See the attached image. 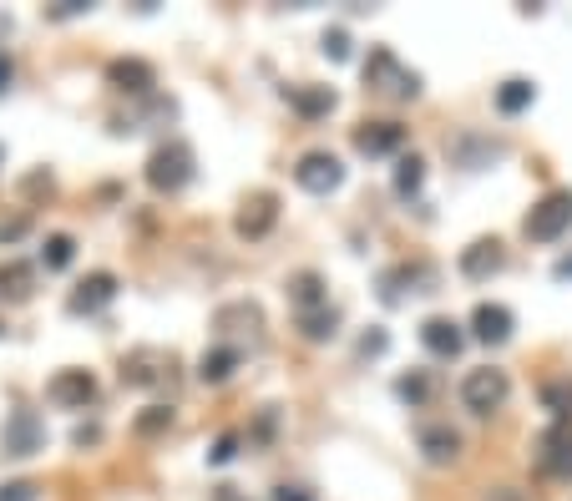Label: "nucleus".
Returning <instances> with one entry per match:
<instances>
[{
  "label": "nucleus",
  "instance_id": "f257e3e1",
  "mask_svg": "<svg viewBox=\"0 0 572 501\" xmlns=\"http://www.w3.org/2000/svg\"><path fill=\"white\" fill-rule=\"evenodd\" d=\"M193 173H198V157H193V147L183 137H168L147 157V188L152 193H183L193 183Z\"/></svg>",
  "mask_w": 572,
  "mask_h": 501
},
{
  "label": "nucleus",
  "instance_id": "f03ea898",
  "mask_svg": "<svg viewBox=\"0 0 572 501\" xmlns=\"http://www.w3.org/2000/svg\"><path fill=\"white\" fill-rule=\"evenodd\" d=\"M365 87H370L375 97H390V102H411V97H421V76H416L411 66H400L395 51L375 46V51L365 56Z\"/></svg>",
  "mask_w": 572,
  "mask_h": 501
},
{
  "label": "nucleus",
  "instance_id": "7ed1b4c3",
  "mask_svg": "<svg viewBox=\"0 0 572 501\" xmlns=\"http://www.w3.org/2000/svg\"><path fill=\"white\" fill-rule=\"evenodd\" d=\"M507 395H512V380H507V370H497V365L466 370V380H461V405H466L471 415H492V410H502Z\"/></svg>",
  "mask_w": 572,
  "mask_h": 501
},
{
  "label": "nucleus",
  "instance_id": "20e7f679",
  "mask_svg": "<svg viewBox=\"0 0 572 501\" xmlns=\"http://www.w3.org/2000/svg\"><path fill=\"white\" fill-rule=\"evenodd\" d=\"M567 228H572V193H567V188L547 193V198L527 213V223H522V233H527L532 243H557Z\"/></svg>",
  "mask_w": 572,
  "mask_h": 501
},
{
  "label": "nucleus",
  "instance_id": "39448f33",
  "mask_svg": "<svg viewBox=\"0 0 572 501\" xmlns=\"http://www.w3.org/2000/svg\"><path fill=\"white\" fill-rule=\"evenodd\" d=\"M213 329H218V340H249V345H259L264 309L254 299H228V304L213 309Z\"/></svg>",
  "mask_w": 572,
  "mask_h": 501
},
{
  "label": "nucleus",
  "instance_id": "423d86ee",
  "mask_svg": "<svg viewBox=\"0 0 572 501\" xmlns=\"http://www.w3.org/2000/svg\"><path fill=\"white\" fill-rule=\"evenodd\" d=\"M294 183H299L304 193L324 198V193H335V188L345 183V162H340L335 152H304V157L294 162Z\"/></svg>",
  "mask_w": 572,
  "mask_h": 501
},
{
  "label": "nucleus",
  "instance_id": "0eeeda50",
  "mask_svg": "<svg viewBox=\"0 0 572 501\" xmlns=\"http://www.w3.org/2000/svg\"><path fill=\"white\" fill-rule=\"evenodd\" d=\"M41 446H46V421L36 410H11L6 426H0V451L21 461V456H36Z\"/></svg>",
  "mask_w": 572,
  "mask_h": 501
},
{
  "label": "nucleus",
  "instance_id": "6e6552de",
  "mask_svg": "<svg viewBox=\"0 0 572 501\" xmlns=\"http://www.w3.org/2000/svg\"><path fill=\"white\" fill-rule=\"evenodd\" d=\"M537 471L552 481H572V426L557 421L537 436Z\"/></svg>",
  "mask_w": 572,
  "mask_h": 501
},
{
  "label": "nucleus",
  "instance_id": "1a4fd4ad",
  "mask_svg": "<svg viewBox=\"0 0 572 501\" xmlns=\"http://www.w3.org/2000/svg\"><path fill=\"white\" fill-rule=\"evenodd\" d=\"M46 400L61 410H87L97 400V375L92 370H56L46 380Z\"/></svg>",
  "mask_w": 572,
  "mask_h": 501
},
{
  "label": "nucleus",
  "instance_id": "9d476101",
  "mask_svg": "<svg viewBox=\"0 0 572 501\" xmlns=\"http://www.w3.org/2000/svg\"><path fill=\"white\" fill-rule=\"evenodd\" d=\"M173 375V355L157 350V345H142L122 360V385H137V390H152Z\"/></svg>",
  "mask_w": 572,
  "mask_h": 501
},
{
  "label": "nucleus",
  "instance_id": "9b49d317",
  "mask_svg": "<svg viewBox=\"0 0 572 501\" xmlns=\"http://www.w3.org/2000/svg\"><path fill=\"white\" fill-rule=\"evenodd\" d=\"M117 299V274H107V269H97V274H87L71 294H66V314H102L107 304Z\"/></svg>",
  "mask_w": 572,
  "mask_h": 501
},
{
  "label": "nucleus",
  "instance_id": "f8f14e48",
  "mask_svg": "<svg viewBox=\"0 0 572 501\" xmlns=\"http://www.w3.org/2000/svg\"><path fill=\"white\" fill-rule=\"evenodd\" d=\"M512 329H517V319H512L507 304L481 299V304L471 309V334H476L481 345H507V340H512Z\"/></svg>",
  "mask_w": 572,
  "mask_h": 501
},
{
  "label": "nucleus",
  "instance_id": "ddd939ff",
  "mask_svg": "<svg viewBox=\"0 0 572 501\" xmlns=\"http://www.w3.org/2000/svg\"><path fill=\"white\" fill-rule=\"evenodd\" d=\"M405 289H411V294H431V289H436V269H431V264H400V269H390V274L380 279V299H385V304H400Z\"/></svg>",
  "mask_w": 572,
  "mask_h": 501
},
{
  "label": "nucleus",
  "instance_id": "4468645a",
  "mask_svg": "<svg viewBox=\"0 0 572 501\" xmlns=\"http://www.w3.org/2000/svg\"><path fill=\"white\" fill-rule=\"evenodd\" d=\"M421 345H426L436 360H456V355L466 350V329H461L451 314H431V319L421 324Z\"/></svg>",
  "mask_w": 572,
  "mask_h": 501
},
{
  "label": "nucleus",
  "instance_id": "2eb2a0df",
  "mask_svg": "<svg viewBox=\"0 0 572 501\" xmlns=\"http://www.w3.org/2000/svg\"><path fill=\"white\" fill-rule=\"evenodd\" d=\"M416 446H421V456H426L431 466H451V461L461 456V436H456L446 421H421V426H416Z\"/></svg>",
  "mask_w": 572,
  "mask_h": 501
},
{
  "label": "nucleus",
  "instance_id": "dca6fc26",
  "mask_svg": "<svg viewBox=\"0 0 572 501\" xmlns=\"http://www.w3.org/2000/svg\"><path fill=\"white\" fill-rule=\"evenodd\" d=\"M405 147V127L400 122H365L355 127V152L360 157H390Z\"/></svg>",
  "mask_w": 572,
  "mask_h": 501
},
{
  "label": "nucleus",
  "instance_id": "f3484780",
  "mask_svg": "<svg viewBox=\"0 0 572 501\" xmlns=\"http://www.w3.org/2000/svg\"><path fill=\"white\" fill-rule=\"evenodd\" d=\"M274 223H279V198H274V193H254V198H243L233 228H238L243 238H264Z\"/></svg>",
  "mask_w": 572,
  "mask_h": 501
},
{
  "label": "nucleus",
  "instance_id": "a211bd4d",
  "mask_svg": "<svg viewBox=\"0 0 572 501\" xmlns=\"http://www.w3.org/2000/svg\"><path fill=\"white\" fill-rule=\"evenodd\" d=\"M502 264H507V254H502V243L497 238H476L471 248H461V274L466 279H492V274H502Z\"/></svg>",
  "mask_w": 572,
  "mask_h": 501
},
{
  "label": "nucleus",
  "instance_id": "6ab92c4d",
  "mask_svg": "<svg viewBox=\"0 0 572 501\" xmlns=\"http://www.w3.org/2000/svg\"><path fill=\"white\" fill-rule=\"evenodd\" d=\"M107 81L117 92H132V97H147L152 87H157V71L147 66V61H137V56H117L112 66H107Z\"/></svg>",
  "mask_w": 572,
  "mask_h": 501
},
{
  "label": "nucleus",
  "instance_id": "aec40b11",
  "mask_svg": "<svg viewBox=\"0 0 572 501\" xmlns=\"http://www.w3.org/2000/svg\"><path fill=\"white\" fill-rule=\"evenodd\" d=\"M289 304H294V314H314V309H330V289H324V274H314V269H299V274H289Z\"/></svg>",
  "mask_w": 572,
  "mask_h": 501
},
{
  "label": "nucleus",
  "instance_id": "412c9836",
  "mask_svg": "<svg viewBox=\"0 0 572 501\" xmlns=\"http://www.w3.org/2000/svg\"><path fill=\"white\" fill-rule=\"evenodd\" d=\"M284 102H289L299 117H309V122L335 112V92H330V87H319V81H299V87H289V92H284Z\"/></svg>",
  "mask_w": 572,
  "mask_h": 501
},
{
  "label": "nucleus",
  "instance_id": "4be33fe9",
  "mask_svg": "<svg viewBox=\"0 0 572 501\" xmlns=\"http://www.w3.org/2000/svg\"><path fill=\"white\" fill-rule=\"evenodd\" d=\"M238 365H243V350H238V345H213V350H203V360H198V380H203V385H228Z\"/></svg>",
  "mask_w": 572,
  "mask_h": 501
},
{
  "label": "nucleus",
  "instance_id": "5701e85b",
  "mask_svg": "<svg viewBox=\"0 0 572 501\" xmlns=\"http://www.w3.org/2000/svg\"><path fill=\"white\" fill-rule=\"evenodd\" d=\"M31 294H36V269L31 264H21V259L0 264V299H6V304H26Z\"/></svg>",
  "mask_w": 572,
  "mask_h": 501
},
{
  "label": "nucleus",
  "instance_id": "b1692460",
  "mask_svg": "<svg viewBox=\"0 0 572 501\" xmlns=\"http://www.w3.org/2000/svg\"><path fill=\"white\" fill-rule=\"evenodd\" d=\"M532 102H537V87H532L527 76H512V81H502V87H497V112H502V117H517V112H527Z\"/></svg>",
  "mask_w": 572,
  "mask_h": 501
},
{
  "label": "nucleus",
  "instance_id": "393cba45",
  "mask_svg": "<svg viewBox=\"0 0 572 501\" xmlns=\"http://www.w3.org/2000/svg\"><path fill=\"white\" fill-rule=\"evenodd\" d=\"M299 334L309 345H324L340 334V309H314V314H299Z\"/></svg>",
  "mask_w": 572,
  "mask_h": 501
},
{
  "label": "nucleus",
  "instance_id": "a878e982",
  "mask_svg": "<svg viewBox=\"0 0 572 501\" xmlns=\"http://www.w3.org/2000/svg\"><path fill=\"white\" fill-rule=\"evenodd\" d=\"M421 188H426V162H421L416 152L400 157V162H395V193H400V198H416Z\"/></svg>",
  "mask_w": 572,
  "mask_h": 501
},
{
  "label": "nucleus",
  "instance_id": "bb28decb",
  "mask_svg": "<svg viewBox=\"0 0 572 501\" xmlns=\"http://www.w3.org/2000/svg\"><path fill=\"white\" fill-rule=\"evenodd\" d=\"M395 395H400L405 405H411V410H421V405L431 400V375H426V370H411V375H400V380H395Z\"/></svg>",
  "mask_w": 572,
  "mask_h": 501
},
{
  "label": "nucleus",
  "instance_id": "cd10ccee",
  "mask_svg": "<svg viewBox=\"0 0 572 501\" xmlns=\"http://www.w3.org/2000/svg\"><path fill=\"white\" fill-rule=\"evenodd\" d=\"M71 259H76V238H71V233H51L46 248H41V264L56 274V269H66Z\"/></svg>",
  "mask_w": 572,
  "mask_h": 501
},
{
  "label": "nucleus",
  "instance_id": "c85d7f7f",
  "mask_svg": "<svg viewBox=\"0 0 572 501\" xmlns=\"http://www.w3.org/2000/svg\"><path fill=\"white\" fill-rule=\"evenodd\" d=\"M168 426H173V405H147V410L137 415V421H132V431H137V436H162Z\"/></svg>",
  "mask_w": 572,
  "mask_h": 501
},
{
  "label": "nucleus",
  "instance_id": "c756f323",
  "mask_svg": "<svg viewBox=\"0 0 572 501\" xmlns=\"http://www.w3.org/2000/svg\"><path fill=\"white\" fill-rule=\"evenodd\" d=\"M0 501H41V491H36V481H6Z\"/></svg>",
  "mask_w": 572,
  "mask_h": 501
},
{
  "label": "nucleus",
  "instance_id": "7c9ffc66",
  "mask_svg": "<svg viewBox=\"0 0 572 501\" xmlns=\"http://www.w3.org/2000/svg\"><path fill=\"white\" fill-rule=\"evenodd\" d=\"M547 405L557 410V421L572 415V385H547Z\"/></svg>",
  "mask_w": 572,
  "mask_h": 501
},
{
  "label": "nucleus",
  "instance_id": "2f4dec72",
  "mask_svg": "<svg viewBox=\"0 0 572 501\" xmlns=\"http://www.w3.org/2000/svg\"><path fill=\"white\" fill-rule=\"evenodd\" d=\"M274 501H319V496H314L304 481H279V486H274Z\"/></svg>",
  "mask_w": 572,
  "mask_h": 501
},
{
  "label": "nucleus",
  "instance_id": "473e14b6",
  "mask_svg": "<svg viewBox=\"0 0 572 501\" xmlns=\"http://www.w3.org/2000/svg\"><path fill=\"white\" fill-rule=\"evenodd\" d=\"M385 350H390V334L385 329H375V334H365V340H360V360H375Z\"/></svg>",
  "mask_w": 572,
  "mask_h": 501
},
{
  "label": "nucleus",
  "instance_id": "72a5a7b5",
  "mask_svg": "<svg viewBox=\"0 0 572 501\" xmlns=\"http://www.w3.org/2000/svg\"><path fill=\"white\" fill-rule=\"evenodd\" d=\"M233 456H238V436H233V431H228V436H218V446H213V451H208V461H213V466H228V461H233Z\"/></svg>",
  "mask_w": 572,
  "mask_h": 501
},
{
  "label": "nucleus",
  "instance_id": "f704fd0d",
  "mask_svg": "<svg viewBox=\"0 0 572 501\" xmlns=\"http://www.w3.org/2000/svg\"><path fill=\"white\" fill-rule=\"evenodd\" d=\"M324 56L345 61V56H350V36H345V31H324Z\"/></svg>",
  "mask_w": 572,
  "mask_h": 501
},
{
  "label": "nucleus",
  "instance_id": "c9c22d12",
  "mask_svg": "<svg viewBox=\"0 0 572 501\" xmlns=\"http://www.w3.org/2000/svg\"><path fill=\"white\" fill-rule=\"evenodd\" d=\"M81 11H92L87 0H61V6H51V16H56V21H66V16H81Z\"/></svg>",
  "mask_w": 572,
  "mask_h": 501
},
{
  "label": "nucleus",
  "instance_id": "e433bc0d",
  "mask_svg": "<svg viewBox=\"0 0 572 501\" xmlns=\"http://www.w3.org/2000/svg\"><path fill=\"white\" fill-rule=\"evenodd\" d=\"M11 76H16V66H11V56H6V51H0V92L11 87Z\"/></svg>",
  "mask_w": 572,
  "mask_h": 501
},
{
  "label": "nucleus",
  "instance_id": "4c0bfd02",
  "mask_svg": "<svg viewBox=\"0 0 572 501\" xmlns=\"http://www.w3.org/2000/svg\"><path fill=\"white\" fill-rule=\"evenodd\" d=\"M552 279H572V254H567V259H557V264H552Z\"/></svg>",
  "mask_w": 572,
  "mask_h": 501
},
{
  "label": "nucleus",
  "instance_id": "58836bf2",
  "mask_svg": "<svg viewBox=\"0 0 572 501\" xmlns=\"http://www.w3.org/2000/svg\"><path fill=\"white\" fill-rule=\"evenodd\" d=\"M97 436H102V431H97V426H81V431H76V446H92V441H97Z\"/></svg>",
  "mask_w": 572,
  "mask_h": 501
},
{
  "label": "nucleus",
  "instance_id": "ea45409f",
  "mask_svg": "<svg viewBox=\"0 0 572 501\" xmlns=\"http://www.w3.org/2000/svg\"><path fill=\"white\" fill-rule=\"evenodd\" d=\"M218 501H243V496H238L233 486H218Z\"/></svg>",
  "mask_w": 572,
  "mask_h": 501
}]
</instances>
